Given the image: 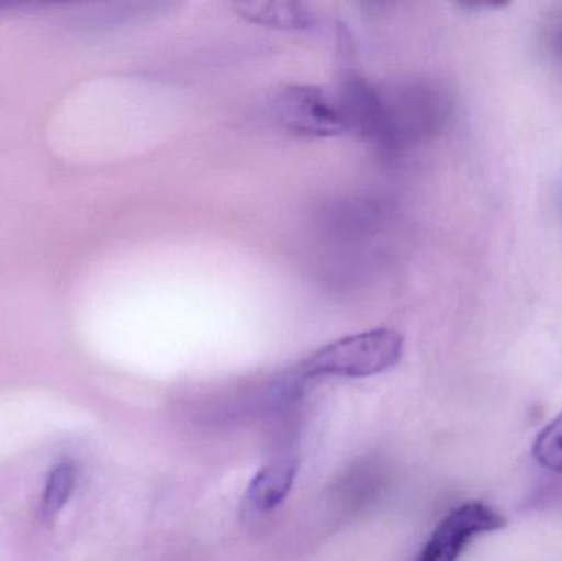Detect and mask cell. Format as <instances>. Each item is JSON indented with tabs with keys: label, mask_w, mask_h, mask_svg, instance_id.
Segmentation results:
<instances>
[{
	"label": "cell",
	"mask_w": 562,
	"mask_h": 561,
	"mask_svg": "<svg viewBox=\"0 0 562 561\" xmlns=\"http://www.w3.org/2000/svg\"><path fill=\"white\" fill-rule=\"evenodd\" d=\"M403 338L392 329H370L317 349L300 366L304 379H360L382 374L398 364Z\"/></svg>",
	"instance_id": "obj_1"
},
{
	"label": "cell",
	"mask_w": 562,
	"mask_h": 561,
	"mask_svg": "<svg viewBox=\"0 0 562 561\" xmlns=\"http://www.w3.org/2000/svg\"><path fill=\"white\" fill-rule=\"evenodd\" d=\"M504 526V517L487 504H462L439 523L415 561H458L475 537Z\"/></svg>",
	"instance_id": "obj_2"
},
{
	"label": "cell",
	"mask_w": 562,
	"mask_h": 561,
	"mask_svg": "<svg viewBox=\"0 0 562 561\" xmlns=\"http://www.w3.org/2000/svg\"><path fill=\"white\" fill-rule=\"evenodd\" d=\"M277 115L288 128L301 134L336 135L349 127L342 99L336 101L317 89H290L277 102Z\"/></svg>",
	"instance_id": "obj_3"
},
{
	"label": "cell",
	"mask_w": 562,
	"mask_h": 561,
	"mask_svg": "<svg viewBox=\"0 0 562 561\" xmlns=\"http://www.w3.org/2000/svg\"><path fill=\"white\" fill-rule=\"evenodd\" d=\"M300 463L294 457L270 461L250 481L246 493V510L252 516H267L279 509L296 480Z\"/></svg>",
	"instance_id": "obj_4"
},
{
	"label": "cell",
	"mask_w": 562,
	"mask_h": 561,
	"mask_svg": "<svg viewBox=\"0 0 562 561\" xmlns=\"http://www.w3.org/2000/svg\"><path fill=\"white\" fill-rule=\"evenodd\" d=\"M75 487V464L68 463V461L56 464L49 471L48 478L45 481V487H43L42 503H40V514H42L43 519H55L61 513L63 507L68 504Z\"/></svg>",
	"instance_id": "obj_5"
},
{
	"label": "cell",
	"mask_w": 562,
	"mask_h": 561,
	"mask_svg": "<svg viewBox=\"0 0 562 561\" xmlns=\"http://www.w3.org/2000/svg\"><path fill=\"white\" fill-rule=\"evenodd\" d=\"M240 12L244 15L250 16L254 22L269 23V25L300 29V26L310 23V15L301 7L294 5V3H244V5H240Z\"/></svg>",
	"instance_id": "obj_6"
},
{
	"label": "cell",
	"mask_w": 562,
	"mask_h": 561,
	"mask_svg": "<svg viewBox=\"0 0 562 561\" xmlns=\"http://www.w3.org/2000/svg\"><path fill=\"white\" fill-rule=\"evenodd\" d=\"M533 455L541 467L562 473V414L538 435Z\"/></svg>",
	"instance_id": "obj_7"
},
{
	"label": "cell",
	"mask_w": 562,
	"mask_h": 561,
	"mask_svg": "<svg viewBox=\"0 0 562 561\" xmlns=\"http://www.w3.org/2000/svg\"><path fill=\"white\" fill-rule=\"evenodd\" d=\"M551 45H553L554 55H557L562 63V26L554 32L553 38H551Z\"/></svg>",
	"instance_id": "obj_8"
},
{
	"label": "cell",
	"mask_w": 562,
	"mask_h": 561,
	"mask_svg": "<svg viewBox=\"0 0 562 561\" xmlns=\"http://www.w3.org/2000/svg\"><path fill=\"white\" fill-rule=\"evenodd\" d=\"M560 210L562 214V184H561V191H560Z\"/></svg>",
	"instance_id": "obj_9"
}]
</instances>
